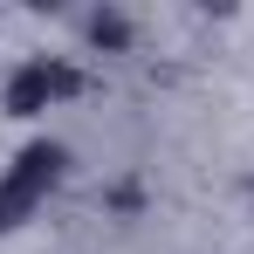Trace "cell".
<instances>
[{
	"label": "cell",
	"mask_w": 254,
	"mask_h": 254,
	"mask_svg": "<svg viewBox=\"0 0 254 254\" xmlns=\"http://www.w3.org/2000/svg\"><path fill=\"white\" fill-rule=\"evenodd\" d=\"M62 165H69V151L55 144V137H35V144H21V158L7 165V179H0V234H14L28 213L48 199V186L62 179Z\"/></svg>",
	"instance_id": "obj_1"
},
{
	"label": "cell",
	"mask_w": 254,
	"mask_h": 254,
	"mask_svg": "<svg viewBox=\"0 0 254 254\" xmlns=\"http://www.w3.org/2000/svg\"><path fill=\"white\" fill-rule=\"evenodd\" d=\"M83 89V69L76 62H55V55H35V62H21L7 89H0V110L7 117H42L55 96H76Z\"/></svg>",
	"instance_id": "obj_2"
},
{
	"label": "cell",
	"mask_w": 254,
	"mask_h": 254,
	"mask_svg": "<svg viewBox=\"0 0 254 254\" xmlns=\"http://www.w3.org/2000/svg\"><path fill=\"white\" fill-rule=\"evenodd\" d=\"M89 42L110 48V55H124V48H130V21L117 14V7H96V14H89Z\"/></svg>",
	"instance_id": "obj_3"
},
{
	"label": "cell",
	"mask_w": 254,
	"mask_h": 254,
	"mask_svg": "<svg viewBox=\"0 0 254 254\" xmlns=\"http://www.w3.org/2000/svg\"><path fill=\"white\" fill-rule=\"evenodd\" d=\"M137 199H144L137 186H117V192H110V206H117V213H137Z\"/></svg>",
	"instance_id": "obj_4"
}]
</instances>
